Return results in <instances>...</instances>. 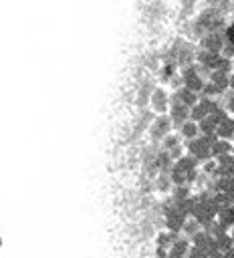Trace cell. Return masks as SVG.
I'll return each instance as SVG.
<instances>
[{
	"instance_id": "obj_7",
	"label": "cell",
	"mask_w": 234,
	"mask_h": 258,
	"mask_svg": "<svg viewBox=\"0 0 234 258\" xmlns=\"http://www.w3.org/2000/svg\"><path fill=\"white\" fill-rule=\"evenodd\" d=\"M180 138H184V140H188V142H192V140H196V138H200V129H198V123L196 121H186L182 127H180Z\"/></svg>"
},
{
	"instance_id": "obj_1",
	"label": "cell",
	"mask_w": 234,
	"mask_h": 258,
	"mask_svg": "<svg viewBox=\"0 0 234 258\" xmlns=\"http://www.w3.org/2000/svg\"><path fill=\"white\" fill-rule=\"evenodd\" d=\"M172 127H174V123H172L170 115H158L154 119V123L150 125V136L154 140H166L172 134Z\"/></svg>"
},
{
	"instance_id": "obj_3",
	"label": "cell",
	"mask_w": 234,
	"mask_h": 258,
	"mask_svg": "<svg viewBox=\"0 0 234 258\" xmlns=\"http://www.w3.org/2000/svg\"><path fill=\"white\" fill-rule=\"evenodd\" d=\"M150 105H152V109H154L158 115H168L170 97H168L166 89H162V87L154 89V93H152V97H150Z\"/></svg>"
},
{
	"instance_id": "obj_13",
	"label": "cell",
	"mask_w": 234,
	"mask_h": 258,
	"mask_svg": "<svg viewBox=\"0 0 234 258\" xmlns=\"http://www.w3.org/2000/svg\"><path fill=\"white\" fill-rule=\"evenodd\" d=\"M232 142H234V136H232Z\"/></svg>"
},
{
	"instance_id": "obj_12",
	"label": "cell",
	"mask_w": 234,
	"mask_h": 258,
	"mask_svg": "<svg viewBox=\"0 0 234 258\" xmlns=\"http://www.w3.org/2000/svg\"><path fill=\"white\" fill-rule=\"evenodd\" d=\"M230 89H232V91H234V71H232V73H230Z\"/></svg>"
},
{
	"instance_id": "obj_4",
	"label": "cell",
	"mask_w": 234,
	"mask_h": 258,
	"mask_svg": "<svg viewBox=\"0 0 234 258\" xmlns=\"http://www.w3.org/2000/svg\"><path fill=\"white\" fill-rule=\"evenodd\" d=\"M168 115H170V119H172V123L176 127H182L186 121H190V107L174 103V105H170V113Z\"/></svg>"
},
{
	"instance_id": "obj_5",
	"label": "cell",
	"mask_w": 234,
	"mask_h": 258,
	"mask_svg": "<svg viewBox=\"0 0 234 258\" xmlns=\"http://www.w3.org/2000/svg\"><path fill=\"white\" fill-rule=\"evenodd\" d=\"M232 136H234V117H226L224 121H220L218 125H216V138L218 140H232Z\"/></svg>"
},
{
	"instance_id": "obj_9",
	"label": "cell",
	"mask_w": 234,
	"mask_h": 258,
	"mask_svg": "<svg viewBox=\"0 0 234 258\" xmlns=\"http://www.w3.org/2000/svg\"><path fill=\"white\" fill-rule=\"evenodd\" d=\"M220 55H222L224 59H230V61H232V57H234V45H232V43H224Z\"/></svg>"
},
{
	"instance_id": "obj_2",
	"label": "cell",
	"mask_w": 234,
	"mask_h": 258,
	"mask_svg": "<svg viewBox=\"0 0 234 258\" xmlns=\"http://www.w3.org/2000/svg\"><path fill=\"white\" fill-rule=\"evenodd\" d=\"M198 101H200V95L194 93V91H190L188 87H180V89L174 91V95L170 97V105L178 103V105H186V107H190V109H192Z\"/></svg>"
},
{
	"instance_id": "obj_10",
	"label": "cell",
	"mask_w": 234,
	"mask_h": 258,
	"mask_svg": "<svg viewBox=\"0 0 234 258\" xmlns=\"http://www.w3.org/2000/svg\"><path fill=\"white\" fill-rule=\"evenodd\" d=\"M224 39H226V43H232V45H234V23L226 27V31H224Z\"/></svg>"
},
{
	"instance_id": "obj_11",
	"label": "cell",
	"mask_w": 234,
	"mask_h": 258,
	"mask_svg": "<svg viewBox=\"0 0 234 258\" xmlns=\"http://www.w3.org/2000/svg\"><path fill=\"white\" fill-rule=\"evenodd\" d=\"M224 258H234V246H232L228 252H224Z\"/></svg>"
},
{
	"instance_id": "obj_6",
	"label": "cell",
	"mask_w": 234,
	"mask_h": 258,
	"mask_svg": "<svg viewBox=\"0 0 234 258\" xmlns=\"http://www.w3.org/2000/svg\"><path fill=\"white\" fill-rule=\"evenodd\" d=\"M232 144L228 142V140H216L214 144H212V160H218V158H222V156H230L232 154Z\"/></svg>"
},
{
	"instance_id": "obj_8",
	"label": "cell",
	"mask_w": 234,
	"mask_h": 258,
	"mask_svg": "<svg viewBox=\"0 0 234 258\" xmlns=\"http://www.w3.org/2000/svg\"><path fill=\"white\" fill-rule=\"evenodd\" d=\"M162 146H164V152H172V150L180 148V146H182V142H180V136H174V134H170L166 140H162Z\"/></svg>"
}]
</instances>
